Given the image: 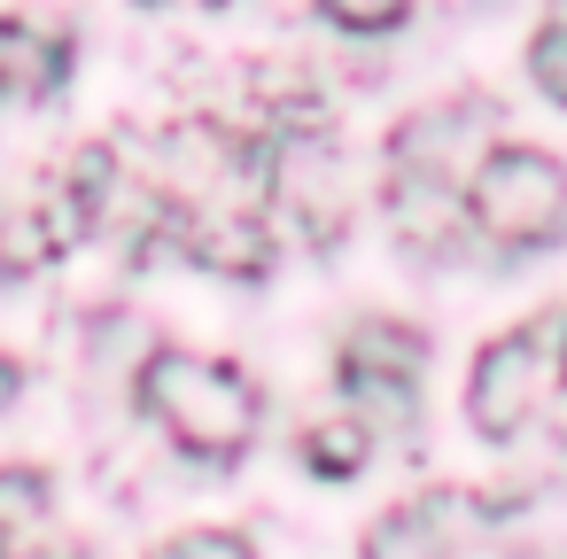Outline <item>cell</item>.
Masks as SVG:
<instances>
[{"label":"cell","instance_id":"obj_8","mask_svg":"<svg viewBox=\"0 0 567 559\" xmlns=\"http://www.w3.org/2000/svg\"><path fill=\"white\" fill-rule=\"evenodd\" d=\"M365 451H373V435H365V420H319L311 435H303V458H311V474H358L365 466Z\"/></svg>","mask_w":567,"mask_h":559},{"label":"cell","instance_id":"obj_2","mask_svg":"<svg viewBox=\"0 0 567 559\" xmlns=\"http://www.w3.org/2000/svg\"><path fill=\"white\" fill-rule=\"evenodd\" d=\"M466 218L497 249H551L567 234V172L544 148H497L466 187Z\"/></svg>","mask_w":567,"mask_h":559},{"label":"cell","instance_id":"obj_12","mask_svg":"<svg viewBox=\"0 0 567 559\" xmlns=\"http://www.w3.org/2000/svg\"><path fill=\"white\" fill-rule=\"evenodd\" d=\"M559 443H567V342H559V358H551V389H544V412H536Z\"/></svg>","mask_w":567,"mask_h":559},{"label":"cell","instance_id":"obj_5","mask_svg":"<svg viewBox=\"0 0 567 559\" xmlns=\"http://www.w3.org/2000/svg\"><path fill=\"white\" fill-rule=\"evenodd\" d=\"M71 79V48L32 24H0V102H40Z\"/></svg>","mask_w":567,"mask_h":559},{"label":"cell","instance_id":"obj_6","mask_svg":"<svg viewBox=\"0 0 567 559\" xmlns=\"http://www.w3.org/2000/svg\"><path fill=\"white\" fill-rule=\"evenodd\" d=\"M32 536H48V474L0 466V559L17 544H32Z\"/></svg>","mask_w":567,"mask_h":559},{"label":"cell","instance_id":"obj_10","mask_svg":"<svg viewBox=\"0 0 567 559\" xmlns=\"http://www.w3.org/2000/svg\"><path fill=\"white\" fill-rule=\"evenodd\" d=\"M319 9L342 32H389V24H404V0H319Z\"/></svg>","mask_w":567,"mask_h":559},{"label":"cell","instance_id":"obj_7","mask_svg":"<svg viewBox=\"0 0 567 559\" xmlns=\"http://www.w3.org/2000/svg\"><path fill=\"white\" fill-rule=\"evenodd\" d=\"M110 195H117V156H110V148H86V156L71 164L63 226H55V234H94V226H102V210H110Z\"/></svg>","mask_w":567,"mask_h":559},{"label":"cell","instance_id":"obj_9","mask_svg":"<svg viewBox=\"0 0 567 559\" xmlns=\"http://www.w3.org/2000/svg\"><path fill=\"white\" fill-rule=\"evenodd\" d=\"M528 63H536V86H544L551 102H567V17H551V24L536 32Z\"/></svg>","mask_w":567,"mask_h":559},{"label":"cell","instance_id":"obj_11","mask_svg":"<svg viewBox=\"0 0 567 559\" xmlns=\"http://www.w3.org/2000/svg\"><path fill=\"white\" fill-rule=\"evenodd\" d=\"M156 559H249V544L226 536V528H210V536H179V544H164Z\"/></svg>","mask_w":567,"mask_h":559},{"label":"cell","instance_id":"obj_14","mask_svg":"<svg viewBox=\"0 0 567 559\" xmlns=\"http://www.w3.org/2000/svg\"><path fill=\"white\" fill-rule=\"evenodd\" d=\"M9 396H17V365H9V358H0V404H9Z\"/></svg>","mask_w":567,"mask_h":559},{"label":"cell","instance_id":"obj_13","mask_svg":"<svg viewBox=\"0 0 567 559\" xmlns=\"http://www.w3.org/2000/svg\"><path fill=\"white\" fill-rule=\"evenodd\" d=\"M9 559H86L79 544H63V536H32V544H17Z\"/></svg>","mask_w":567,"mask_h":559},{"label":"cell","instance_id":"obj_3","mask_svg":"<svg viewBox=\"0 0 567 559\" xmlns=\"http://www.w3.org/2000/svg\"><path fill=\"white\" fill-rule=\"evenodd\" d=\"M567 342V311H544L528 319L520 334H497L482 358H474V389H466V420L489 435V443H513L536 412H544V389H551V358Z\"/></svg>","mask_w":567,"mask_h":559},{"label":"cell","instance_id":"obj_1","mask_svg":"<svg viewBox=\"0 0 567 559\" xmlns=\"http://www.w3.org/2000/svg\"><path fill=\"white\" fill-rule=\"evenodd\" d=\"M141 412H148L179 451H195V458H234V451H249L265 396H257V381H249L241 365H226V358L164 350V358H148V373H141Z\"/></svg>","mask_w":567,"mask_h":559},{"label":"cell","instance_id":"obj_4","mask_svg":"<svg viewBox=\"0 0 567 559\" xmlns=\"http://www.w3.org/2000/svg\"><path fill=\"white\" fill-rule=\"evenodd\" d=\"M420 334L412 327H389V319H373V327H358L350 342H342V389L381 420V427H412V396H420Z\"/></svg>","mask_w":567,"mask_h":559}]
</instances>
